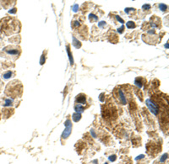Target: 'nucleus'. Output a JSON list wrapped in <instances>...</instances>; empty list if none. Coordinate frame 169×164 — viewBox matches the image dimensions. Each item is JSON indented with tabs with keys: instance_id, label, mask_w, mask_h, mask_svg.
Masks as SVG:
<instances>
[{
	"instance_id": "obj_6",
	"label": "nucleus",
	"mask_w": 169,
	"mask_h": 164,
	"mask_svg": "<svg viewBox=\"0 0 169 164\" xmlns=\"http://www.w3.org/2000/svg\"><path fill=\"white\" fill-rule=\"evenodd\" d=\"M13 100H11L9 98H4V99H1V105H3V107H10L13 105Z\"/></svg>"
},
{
	"instance_id": "obj_16",
	"label": "nucleus",
	"mask_w": 169,
	"mask_h": 164,
	"mask_svg": "<svg viewBox=\"0 0 169 164\" xmlns=\"http://www.w3.org/2000/svg\"><path fill=\"white\" fill-rule=\"evenodd\" d=\"M67 49H68V53H69V56H70V62H71V64H73V63H74V60H73L72 55H71V54H70V47H69V46H67Z\"/></svg>"
},
{
	"instance_id": "obj_9",
	"label": "nucleus",
	"mask_w": 169,
	"mask_h": 164,
	"mask_svg": "<svg viewBox=\"0 0 169 164\" xmlns=\"http://www.w3.org/2000/svg\"><path fill=\"white\" fill-rule=\"evenodd\" d=\"M14 75V72H12V71H7V72H5V73H3L2 74V78H3V80H8V79L12 78Z\"/></svg>"
},
{
	"instance_id": "obj_23",
	"label": "nucleus",
	"mask_w": 169,
	"mask_h": 164,
	"mask_svg": "<svg viewBox=\"0 0 169 164\" xmlns=\"http://www.w3.org/2000/svg\"><path fill=\"white\" fill-rule=\"evenodd\" d=\"M143 8H148V9H150V4H146V5H143Z\"/></svg>"
},
{
	"instance_id": "obj_18",
	"label": "nucleus",
	"mask_w": 169,
	"mask_h": 164,
	"mask_svg": "<svg viewBox=\"0 0 169 164\" xmlns=\"http://www.w3.org/2000/svg\"><path fill=\"white\" fill-rule=\"evenodd\" d=\"M45 62V56L44 55H42V57H41V60H40V64L42 65L43 63Z\"/></svg>"
},
{
	"instance_id": "obj_14",
	"label": "nucleus",
	"mask_w": 169,
	"mask_h": 164,
	"mask_svg": "<svg viewBox=\"0 0 169 164\" xmlns=\"http://www.w3.org/2000/svg\"><path fill=\"white\" fill-rule=\"evenodd\" d=\"M90 20H91V22L97 21V20H98V17H97V15L93 14V13H91V14H90Z\"/></svg>"
},
{
	"instance_id": "obj_1",
	"label": "nucleus",
	"mask_w": 169,
	"mask_h": 164,
	"mask_svg": "<svg viewBox=\"0 0 169 164\" xmlns=\"http://www.w3.org/2000/svg\"><path fill=\"white\" fill-rule=\"evenodd\" d=\"M19 22L15 21L12 18H5L0 21V33L5 35H9L17 32V25Z\"/></svg>"
},
{
	"instance_id": "obj_7",
	"label": "nucleus",
	"mask_w": 169,
	"mask_h": 164,
	"mask_svg": "<svg viewBox=\"0 0 169 164\" xmlns=\"http://www.w3.org/2000/svg\"><path fill=\"white\" fill-rule=\"evenodd\" d=\"M76 102L78 103L77 105H84L86 104V95L83 94H79L76 97Z\"/></svg>"
},
{
	"instance_id": "obj_8",
	"label": "nucleus",
	"mask_w": 169,
	"mask_h": 164,
	"mask_svg": "<svg viewBox=\"0 0 169 164\" xmlns=\"http://www.w3.org/2000/svg\"><path fill=\"white\" fill-rule=\"evenodd\" d=\"M14 114V110L13 109H3V115L4 118H9L12 115Z\"/></svg>"
},
{
	"instance_id": "obj_13",
	"label": "nucleus",
	"mask_w": 169,
	"mask_h": 164,
	"mask_svg": "<svg viewBox=\"0 0 169 164\" xmlns=\"http://www.w3.org/2000/svg\"><path fill=\"white\" fill-rule=\"evenodd\" d=\"M127 28H129V29H134L135 28V24H134V22L133 21H129L126 24Z\"/></svg>"
},
{
	"instance_id": "obj_24",
	"label": "nucleus",
	"mask_w": 169,
	"mask_h": 164,
	"mask_svg": "<svg viewBox=\"0 0 169 164\" xmlns=\"http://www.w3.org/2000/svg\"><path fill=\"white\" fill-rule=\"evenodd\" d=\"M2 86H3V84H2V83H1V81H0V90L2 89Z\"/></svg>"
},
{
	"instance_id": "obj_26",
	"label": "nucleus",
	"mask_w": 169,
	"mask_h": 164,
	"mask_svg": "<svg viewBox=\"0 0 169 164\" xmlns=\"http://www.w3.org/2000/svg\"><path fill=\"white\" fill-rule=\"evenodd\" d=\"M0 117H1V114H0Z\"/></svg>"
},
{
	"instance_id": "obj_11",
	"label": "nucleus",
	"mask_w": 169,
	"mask_h": 164,
	"mask_svg": "<svg viewBox=\"0 0 169 164\" xmlns=\"http://www.w3.org/2000/svg\"><path fill=\"white\" fill-rule=\"evenodd\" d=\"M73 45H74L76 48H80L81 46V42H80V41H79L75 37H73Z\"/></svg>"
},
{
	"instance_id": "obj_19",
	"label": "nucleus",
	"mask_w": 169,
	"mask_h": 164,
	"mask_svg": "<svg viewBox=\"0 0 169 164\" xmlns=\"http://www.w3.org/2000/svg\"><path fill=\"white\" fill-rule=\"evenodd\" d=\"M116 18H117V19H118V21L120 22V23H122V24H124V19H121V18H120V16H118V15H117V16H116Z\"/></svg>"
},
{
	"instance_id": "obj_21",
	"label": "nucleus",
	"mask_w": 169,
	"mask_h": 164,
	"mask_svg": "<svg viewBox=\"0 0 169 164\" xmlns=\"http://www.w3.org/2000/svg\"><path fill=\"white\" fill-rule=\"evenodd\" d=\"M124 25H122L119 29H118V31L121 34V33H123V31H124Z\"/></svg>"
},
{
	"instance_id": "obj_12",
	"label": "nucleus",
	"mask_w": 169,
	"mask_h": 164,
	"mask_svg": "<svg viewBox=\"0 0 169 164\" xmlns=\"http://www.w3.org/2000/svg\"><path fill=\"white\" fill-rule=\"evenodd\" d=\"M81 119V113H75L73 115V120H74V121H75V122H78Z\"/></svg>"
},
{
	"instance_id": "obj_20",
	"label": "nucleus",
	"mask_w": 169,
	"mask_h": 164,
	"mask_svg": "<svg viewBox=\"0 0 169 164\" xmlns=\"http://www.w3.org/2000/svg\"><path fill=\"white\" fill-rule=\"evenodd\" d=\"M104 25H106V22H104V21L100 22L99 24H98V26L101 27V28H102V27L104 26Z\"/></svg>"
},
{
	"instance_id": "obj_25",
	"label": "nucleus",
	"mask_w": 169,
	"mask_h": 164,
	"mask_svg": "<svg viewBox=\"0 0 169 164\" xmlns=\"http://www.w3.org/2000/svg\"><path fill=\"white\" fill-rule=\"evenodd\" d=\"M165 46H166V48H168V44H166V45H165Z\"/></svg>"
},
{
	"instance_id": "obj_5",
	"label": "nucleus",
	"mask_w": 169,
	"mask_h": 164,
	"mask_svg": "<svg viewBox=\"0 0 169 164\" xmlns=\"http://www.w3.org/2000/svg\"><path fill=\"white\" fill-rule=\"evenodd\" d=\"M146 105H147V107L149 108V110H150V112L152 114H154L155 115H156L159 112L158 107H157V105L156 104H154V103L151 101L150 100H146Z\"/></svg>"
},
{
	"instance_id": "obj_4",
	"label": "nucleus",
	"mask_w": 169,
	"mask_h": 164,
	"mask_svg": "<svg viewBox=\"0 0 169 164\" xmlns=\"http://www.w3.org/2000/svg\"><path fill=\"white\" fill-rule=\"evenodd\" d=\"M65 125L66 128H65V131L63 133L62 137L67 138L70 135V133H71V130H72V123H71V120H67L65 121Z\"/></svg>"
},
{
	"instance_id": "obj_10",
	"label": "nucleus",
	"mask_w": 169,
	"mask_h": 164,
	"mask_svg": "<svg viewBox=\"0 0 169 164\" xmlns=\"http://www.w3.org/2000/svg\"><path fill=\"white\" fill-rule=\"evenodd\" d=\"M75 110L76 113H82L84 111V107L81 105H76L75 106Z\"/></svg>"
},
{
	"instance_id": "obj_22",
	"label": "nucleus",
	"mask_w": 169,
	"mask_h": 164,
	"mask_svg": "<svg viewBox=\"0 0 169 164\" xmlns=\"http://www.w3.org/2000/svg\"><path fill=\"white\" fill-rule=\"evenodd\" d=\"M16 11H17V9L14 8H12V9H10V10L8 11V13H16Z\"/></svg>"
},
{
	"instance_id": "obj_3",
	"label": "nucleus",
	"mask_w": 169,
	"mask_h": 164,
	"mask_svg": "<svg viewBox=\"0 0 169 164\" xmlns=\"http://www.w3.org/2000/svg\"><path fill=\"white\" fill-rule=\"evenodd\" d=\"M3 54H4V56L9 57L11 58H14V59H16L20 54V47L15 46H6L3 49Z\"/></svg>"
},
{
	"instance_id": "obj_2",
	"label": "nucleus",
	"mask_w": 169,
	"mask_h": 164,
	"mask_svg": "<svg viewBox=\"0 0 169 164\" xmlns=\"http://www.w3.org/2000/svg\"><path fill=\"white\" fill-rule=\"evenodd\" d=\"M22 84L20 81L14 80L8 83L5 89V94L9 99L13 100L20 97L22 94Z\"/></svg>"
},
{
	"instance_id": "obj_17",
	"label": "nucleus",
	"mask_w": 169,
	"mask_h": 164,
	"mask_svg": "<svg viewBox=\"0 0 169 164\" xmlns=\"http://www.w3.org/2000/svg\"><path fill=\"white\" fill-rule=\"evenodd\" d=\"M72 8H73V11H74V12H77V11H78V8H79L78 4H75V5L72 7Z\"/></svg>"
},
{
	"instance_id": "obj_15",
	"label": "nucleus",
	"mask_w": 169,
	"mask_h": 164,
	"mask_svg": "<svg viewBox=\"0 0 169 164\" xmlns=\"http://www.w3.org/2000/svg\"><path fill=\"white\" fill-rule=\"evenodd\" d=\"M159 8H160V9L161 11H166V8H167V6L166 4H164V3H160L159 4Z\"/></svg>"
}]
</instances>
